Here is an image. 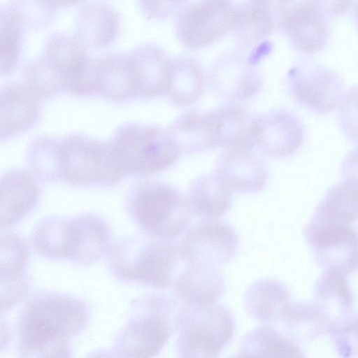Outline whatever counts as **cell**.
<instances>
[{
  "mask_svg": "<svg viewBox=\"0 0 358 358\" xmlns=\"http://www.w3.org/2000/svg\"><path fill=\"white\" fill-rule=\"evenodd\" d=\"M181 309L176 299L162 294H150L136 300L133 303L131 317L120 330L114 341L115 355H157L177 330Z\"/></svg>",
  "mask_w": 358,
  "mask_h": 358,
  "instance_id": "5",
  "label": "cell"
},
{
  "mask_svg": "<svg viewBox=\"0 0 358 358\" xmlns=\"http://www.w3.org/2000/svg\"><path fill=\"white\" fill-rule=\"evenodd\" d=\"M86 50L75 36L52 34L42 55L27 65L25 84L41 99L60 91L76 96L97 94L96 60Z\"/></svg>",
  "mask_w": 358,
  "mask_h": 358,
  "instance_id": "2",
  "label": "cell"
},
{
  "mask_svg": "<svg viewBox=\"0 0 358 358\" xmlns=\"http://www.w3.org/2000/svg\"><path fill=\"white\" fill-rule=\"evenodd\" d=\"M354 15H355V19L357 27H358V4L356 6V7L355 8Z\"/></svg>",
  "mask_w": 358,
  "mask_h": 358,
  "instance_id": "43",
  "label": "cell"
},
{
  "mask_svg": "<svg viewBox=\"0 0 358 358\" xmlns=\"http://www.w3.org/2000/svg\"><path fill=\"white\" fill-rule=\"evenodd\" d=\"M237 241L234 230L229 224L206 220L186 232L179 248L187 264L217 267L233 258Z\"/></svg>",
  "mask_w": 358,
  "mask_h": 358,
  "instance_id": "14",
  "label": "cell"
},
{
  "mask_svg": "<svg viewBox=\"0 0 358 358\" xmlns=\"http://www.w3.org/2000/svg\"><path fill=\"white\" fill-rule=\"evenodd\" d=\"M136 97L166 94L171 58L159 46L147 43L127 53Z\"/></svg>",
  "mask_w": 358,
  "mask_h": 358,
  "instance_id": "18",
  "label": "cell"
},
{
  "mask_svg": "<svg viewBox=\"0 0 358 358\" xmlns=\"http://www.w3.org/2000/svg\"><path fill=\"white\" fill-rule=\"evenodd\" d=\"M41 101L25 83L6 85L1 88V141L35 124L39 116Z\"/></svg>",
  "mask_w": 358,
  "mask_h": 358,
  "instance_id": "21",
  "label": "cell"
},
{
  "mask_svg": "<svg viewBox=\"0 0 358 358\" xmlns=\"http://www.w3.org/2000/svg\"><path fill=\"white\" fill-rule=\"evenodd\" d=\"M186 199L194 215L205 220L217 219L230 208L231 187L217 172L205 173L191 182Z\"/></svg>",
  "mask_w": 358,
  "mask_h": 358,
  "instance_id": "24",
  "label": "cell"
},
{
  "mask_svg": "<svg viewBox=\"0 0 358 358\" xmlns=\"http://www.w3.org/2000/svg\"><path fill=\"white\" fill-rule=\"evenodd\" d=\"M31 240L41 256L82 265L101 260L111 246L108 224L90 213L70 217H45L35 226Z\"/></svg>",
  "mask_w": 358,
  "mask_h": 358,
  "instance_id": "3",
  "label": "cell"
},
{
  "mask_svg": "<svg viewBox=\"0 0 358 358\" xmlns=\"http://www.w3.org/2000/svg\"><path fill=\"white\" fill-rule=\"evenodd\" d=\"M180 152L198 153L213 148L204 113L187 110L167 128Z\"/></svg>",
  "mask_w": 358,
  "mask_h": 358,
  "instance_id": "31",
  "label": "cell"
},
{
  "mask_svg": "<svg viewBox=\"0 0 358 358\" xmlns=\"http://www.w3.org/2000/svg\"><path fill=\"white\" fill-rule=\"evenodd\" d=\"M313 218L347 224L358 220V184L344 180L333 185L319 203Z\"/></svg>",
  "mask_w": 358,
  "mask_h": 358,
  "instance_id": "30",
  "label": "cell"
},
{
  "mask_svg": "<svg viewBox=\"0 0 358 358\" xmlns=\"http://www.w3.org/2000/svg\"><path fill=\"white\" fill-rule=\"evenodd\" d=\"M205 85L203 69L189 57L171 59L166 94L175 105L188 106L201 96Z\"/></svg>",
  "mask_w": 358,
  "mask_h": 358,
  "instance_id": "28",
  "label": "cell"
},
{
  "mask_svg": "<svg viewBox=\"0 0 358 358\" xmlns=\"http://www.w3.org/2000/svg\"><path fill=\"white\" fill-rule=\"evenodd\" d=\"M344 273L327 270L316 284V298L325 311L330 310L336 319L351 308L352 295L346 283Z\"/></svg>",
  "mask_w": 358,
  "mask_h": 358,
  "instance_id": "35",
  "label": "cell"
},
{
  "mask_svg": "<svg viewBox=\"0 0 358 358\" xmlns=\"http://www.w3.org/2000/svg\"><path fill=\"white\" fill-rule=\"evenodd\" d=\"M34 175L22 169L6 171L1 180V228L22 220L36 205L41 187Z\"/></svg>",
  "mask_w": 358,
  "mask_h": 358,
  "instance_id": "20",
  "label": "cell"
},
{
  "mask_svg": "<svg viewBox=\"0 0 358 358\" xmlns=\"http://www.w3.org/2000/svg\"><path fill=\"white\" fill-rule=\"evenodd\" d=\"M87 305L64 294L43 292L31 296L18 315L19 352L24 357L70 356V341L86 327Z\"/></svg>",
  "mask_w": 358,
  "mask_h": 358,
  "instance_id": "1",
  "label": "cell"
},
{
  "mask_svg": "<svg viewBox=\"0 0 358 358\" xmlns=\"http://www.w3.org/2000/svg\"><path fill=\"white\" fill-rule=\"evenodd\" d=\"M338 121L345 136L358 143V85L344 94L339 105Z\"/></svg>",
  "mask_w": 358,
  "mask_h": 358,
  "instance_id": "37",
  "label": "cell"
},
{
  "mask_svg": "<svg viewBox=\"0 0 358 358\" xmlns=\"http://www.w3.org/2000/svg\"><path fill=\"white\" fill-rule=\"evenodd\" d=\"M97 94L118 102L136 97L127 54L96 59Z\"/></svg>",
  "mask_w": 358,
  "mask_h": 358,
  "instance_id": "27",
  "label": "cell"
},
{
  "mask_svg": "<svg viewBox=\"0 0 358 358\" xmlns=\"http://www.w3.org/2000/svg\"><path fill=\"white\" fill-rule=\"evenodd\" d=\"M216 172L231 188L243 193L261 190L268 177L264 162L250 147L225 148L217 159Z\"/></svg>",
  "mask_w": 358,
  "mask_h": 358,
  "instance_id": "19",
  "label": "cell"
},
{
  "mask_svg": "<svg viewBox=\"0 0 358 358\" xmlns=\"http://www.w3.org/2000/svg\"><path fill=\"white\" fill-rule=\"evenodd\" d=\"M120 25L115 8L106 3L92 2L78 13L74 36L86 49H104L116 40Z\"/></svg>",
  "mask_w": 358,
  "mask_h": 358,
  "instance_id": "22",
  "label": "cell"
},
{
  "mask_svg": "<svg viewBox=\"0 0 358 358\" xmlns=\"http://www.w3.org/2000/svg\"><path fill=\"white\" fill-rule=\"evenodd\" d=\"M127 207L131 217L144 233L165 239L180 236L192 214L186 197L162 182L139 185L128 196Z\"/></svg>",
  "mask_w": 358,
  "mask_h": 358,
  "instance_id": "7",
  "label": "cell"
},
{
  "mask_svg": "<svg viewBox=\"0 0 358 358\" xmlns=\"http://www.w3.org/2000/svg\"><path fill=\"white\" fill-rule=\"evenodd\" d=\"M177 330L180 357H216L231 340L235 321L222 306H186L180 310Z\"/></svg>",
  "mask_w": 358,
  "mask_h": 358,
  "instance_id": "9",
  "label": "cell"
},
{
  "mask_svg": "<svg viewBox=\"0 0 358 358\" xmlns=\"http://www.w3.org/2000/svg\"><path fill=\"white\" fill-rule=\"evenodd\" d=\"M341 170L344 180L358 184V147L350 150L344 157Z\"/></svg>",
  "mask_w": 358,
  "mask_h": 358,
  "instance_id": "40",
  "label": "cell"
},
{
  "mask_svg": "<svg viewBox=\"0 0 358 358\" xmlns=\"http://www.w3.org/2000/svg\"><path fill=\"white\" fill-rule=\"evenodd\" d=\"M275 24L273 0H244L238 5L233 31L240 45L250 48L271 35Z\"/></svg>",
  "mask_w": 358,
  "mask_h": 358,
  "instance_id": "25",
  "label": "cell"
},
{
  "mask_svg": "<svg viewBox=\"0 0 358 358\" xmlns=\"http://www.w3.org/2000/svg\"><path fill=\"white\" fill-rule=\"evenodd\" d=\"M289 303L290 297L285 286L272 278L253 282L244 296V306L248 315L264 323L280 320Z\"/></svg>",
  "mask_w": 358,
  "mask_h": 358,
  "instance_id": "26",
  "label": "cell"
},
{
  "mask_svg": "<svg viewBox=\"0 0 358 358\" xmlns=\"http://www.w3.org/2000/svg\"><path fill=\"white\" fill-rule=\"evenodd\" d=\"M292 97L317 114H327L339 106L344 96L341 77L331 69L305 61L292 67L287 76Z\"/></svg>",
  "mask_w": 358,
  "mask_h": 358,
  "instance_id": "12",
  "label": "cell"
},
{
  "mask_svg": "<svg viewBox=\"0 0 358 358\" xmlns=\"http://www.w3.org/2000/svg\"><path fill=\"white\" fill-rule=\"evenodd\" d=\"M110 144L125 176L161 171L171 166L181 153L167 129L142 123L120 126Z\"/></svg>",
  "mask_w": 358,
  "mask_h": 358,
  "instance_id": "6",
  "label": "cell"
},
{
  "mask_svg": "<svg viewBox=\"0 0 358 358\" xmlns=\"http://www.w3.org/2000/svg\"><path fill=\"white\" fill-rule=\"evenodd\" d=\"M207 83L217 97L239 103L260 91L263 78L250 58L234 51L213 62L208 72Z\"/></svg>",
  "mask_w": 358,
  "mask_h": 358,
  "instance_id": "15",
  "label": "cell"
},
{
  "mask_svg": "<svg viewBox=\"0 0 358 358\" xmlns=\"http://www.w3.org/2000/svg\"><path fill=\"white\" fill-rule=\"evenodd\" d=\"M174 291L186 306L214 304L225 290L217 267L188 264L173 282Z\"/></svg>",
  "mask_w": 358,
  "mask_h": 358,
  "instance_id": "23",
  "label": "cell"
},
{
  "mask_svg": "<svg viewBox=\"0 0 358 358\" xmlns=\"http://www.w3.org/2000/svg\"><path fill=\"white\" fill-rule=\"evenodd\" d=\"M306 236L327 270L346 274L358 268V234L350 224L312 219Z\"/></svg>",
  "mask_w": 358,
  "mask_h": 358,
  "instance_id": "13",
  "label": "cell"
},
{
  "mask_svg": "<svg viewBox=\"0 0 358 358\" xmlns=\"http://www.w3.org/2000/svg\"><path fill=\"white\" fill-rule=\"evenodd\" d=\"M108 265L117 280L162 289L173 282L179 245L144 234L125 236L110 246Z\"/></svg>",
  "mask_w": 358,
  "mask_h": 358,
  "instance_id": "4",
  "label": "cell"
},
{
  "mask_svg": "<svg viewBox=\"0 0 358 358\" xmlns=\"http://www.w3.org/2000/svg\"><path fill=\"white\" fill-rule=\"evenodd\" d=\"M300 119L286 109H272L254 120V145L264 155L282 158L292 155L303 143Z\"/></svg>",
  "mask_w": 358,
  "mask_h": 358,
  "instance_id": "16",
  "label": "cell"
},
{
  "mask_svg": "<svg viewBox=\"0 0 358 358\" xmlns=\"http://www.w3.org/2000/svg\"><path fill=\"white\" fill-rule=\"evenodd\" d=\"M59 155L61 180L72 185L112 187L125 176L110 142L69 134L59 139Z\"/></svg>",
  "mask_w": 358,
  "mask_h": 358,
  "instance_id": "8",
  "label": "cell"
},
{
  "mask_svg": "<svg viewBox=\"0 0 358 358\" xmlns=\"http://www.w3.org/2000/svg\"><path fill=\"white\" fill-rule=\"evenodd\" d=\"M8 4L17 12L24 27L33 30L48 24L59 9L52 0H11Z\"/></svg>",
  "mask_w": 358,
  "mask_h": 358,
  "instance_id": "36",
  "label": "cell"
},
{
  "mask_svg": "<svg viewBox=\"0 0 358 358\" xmlns=\"http://www.w3.org/2000/svg\"><path fill=\"white\" fill-rule=\"evenodd\" d=\"M59 150L58 138L44 136L33 140L26 153L32 173L47 182L61 180Z\"/></svg>",
  "mask_w": 358,
  "mask_h": 358,
  "instance_id": "34",
  "label": "cell"
},
{
  "mask_svg": "<svg viewBox=\"0 0 358 358\" xmlns=\"http://www.w3.org/2000/svg\"><path fill=\"white\" fill-rule=\"evenodd\" d=\"M237 10L232 0H196L178 13L177 37L187 48H206L233 31Z\"/></svg>",
  "mask_w": 358,
  "mask_h": 358,
  "instance_id": "10",
  "label": "cell"
},
{
  "mask_svg": "<svg viewBox=\"0 0 358 358\" xmlns=\"http://www.w3.org/2000/svg\"><path fill=\"white\" fill-rule=\"evenodd\" d=\"M187 0H138L145 16L152 20H163L172 15Z\"/></svg>",
  "mask_w": 358,
  "mask_h": 358,
  "instance_id": "39",
  "label": "cell"
},
{
  "mask_svg": "<svg viewBox=\"0 0 358 358\" xmlns=\"http://www.w3.org/2000/svg\"><path fill=\"white\" fill-rule=\"evenodd\" d=\"M204 115L213 148L255 147V117L239 103L229 102Z\"/></svg>",
  "mask_w": 358,
  "mask_h": 358,
  "instance_id": "17",
  "label": "cell"
},
{
  "mask_svg": "<svg viewBox=\"0 0 358 358\" xmlns=\"http://www.w3.org/2000/svg\"><path fill=\"white\" fill-rule=\"evenodd\" d=\"M236 356L299 357L302 355L294 341L273 327L262 325L243 336Z\"/></svg>",
  "mask_w": 358,
  "mask_h": 358,
  "instance_id": "29",
  "label": "cell"
},
{
  "mask_svg": "<svg viewBox=\"0 0 358 358\" xmlns=\"http://www.w3.org/2000/svg\"><path fill=\"white\" fill-rule=\"evenodd\" d=\"M327 16L338 17L346 13L353 0H317Z\"/></svg>",
  "mask_w": 358,
  "mask_h": 358,
  "instance_id": "41",
  "label": "cell"
},
{
  "mask_svg": "<svg viewBox=\"0 0 358 358\" xmlns=\"http://www.w3.org/2000/svg\"><path fill=\"white\" fill-rule=\"evenodd\" d=\"M55 4L59 8L63 7H70L79 4L83 0H52Z\"/></svg>",
  "mask_w": 358,
  "mask_h": 358,
  "instance_id": "42",
  "label": "cell"
},
{
  "mask_svg": "<svg viewBox=\"0 0 358 358\" xmlns=\"http://www.w3.org/2000/svg\"><path fill=\"white\" fill-rule=\"evenodd\" d=\"M26 241L15 233H6L1 238V284L29 280L25 273L29 257Z\"/></svg>",
  "mask_w": 358,
  "mask_h": 358,
  "instance_id": "33",
  "label": "cell"
},
{
  "mask_svg": "<svg viewBox=\"0 0 358 358\" xmlns=\"http://www.w3.org/2000/svg\"><path fill=\"white\" fill-rule=\"evenodd\" d=\"M276 24L298 51H321L329 36L327 15L317 0H275Z\"/></svg>",
  "mask_w": 358,
  "mask_h": 358,
  "instance_id": "11",
  "label": "cell"
},
{
  "mask_svg": "<svg viewBox=\"0 0 358 358\" xmlns=\"http://www.w3.org/2000/svg\"><path fill=\"white\" fill-rule=\"evenodd\" d=\"M24 26L8 3L1 8V75L8 76L18 66L22 55Z\"/></svg>",
  "mask_w": 358,
  "mask_h": 358,
  "instance_id": "32",
  "label": "cell"
},
{
  "mask_svg": "<svg viewBox=\"0 0 358 358\" xmlns=\"http://www.w3.org/2000/svg\"><path fill=\"white\" fill-rule=\"evenodd\" d=\"M333 332L341 352H358V317L334 323Z\"/></svg>",
  "mask_w": 358,
  "mask_h": 358,
  "instance_id": "38",
  "label": "cell"
}]
</instances>
